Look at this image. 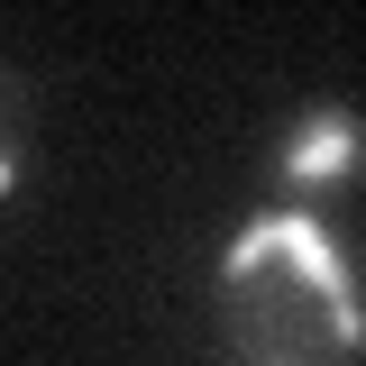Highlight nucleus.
I'll use <instances>...</instances> for the list:
<instances>
[{
    "instance_id": "obj_3",
    "label": "nucleus",
    "mask_w": 366,
    "mask_h": 366,
    "mask_svg": "<svg viewBox=\"0 0 366 366\" xmlns=\"http://www.w3.org/2000/svg\"><path fill=\"white\" fill-rule=\"evenodd\" d=\"M19 192V147H0V202Z\"/></svg>"
},
{
    "instance_id": "obj_2",
    "label": "nucleus",
    "mask_w": 366,
    "mask_h": 366,
    "mask_svg": "<svg viewBox=\"0 0 366 366\" xmlns=\"http://www.w3.org/2000/svg\"><path fill=\"white\" fill-rule=\"evenodd\" d=\"M274 174L293 183V192L357 183V174H366V119H357V110H339V101L302 110V119H293V137H284V156H274Z\"/></svg>"
},
{
    "instance_id": "obj_4",
    "label": "nucleus",
    "mask_w": 366,
    "mask_h": 366,
    "mask_svg": "<svg viewBox=\"0 0 366 366\" xmlns=\"http://www.w3.org/2000/svg\"><path fill=\"white\" fill-rule=\"evenodd\" d=\"M0 147H9V83H0Z\"/></svg>"
},
{
    "instance_id": "obj_1",
    "label": "nucleus",
    "mask_w": 366,
    "mask_h": 366,
    "mask_svg": "<svg viewBox=\"0 0 366 366\" xmlns=\"http://www.w3.org/2000/svg\"><path fill=\"white\" fill-rule=\"evenodd\" d=\"M220 330L238 366H348L366 348V293L320 211H257L220 247Z\"/></svg>"
}]
</instances>
